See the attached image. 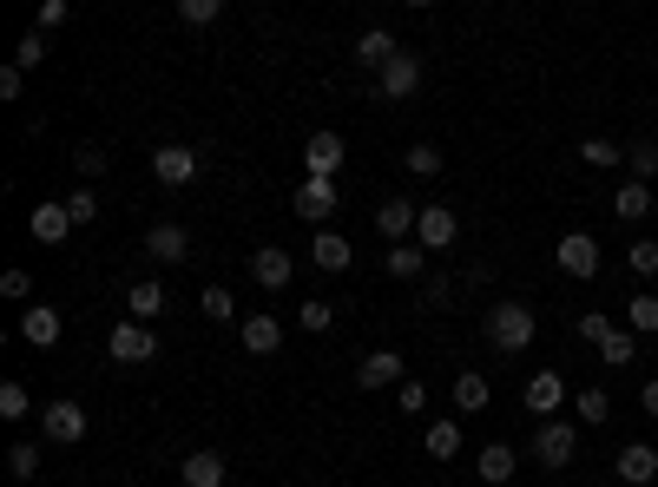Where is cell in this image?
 Returning <instances> with one entry per match:
<instances>
[{
    "mask_svg": "<svg viewBox=\"0 0 658 487\" xmlns=\"http://www.w3.org/2000/svg\"><path fill=\"white\" fill-rule=\"evenodd\" d=\"M481 330H488V343L501 349V355H520V349H527L533 337H540V316H533L527 303H494Z\"/></svg>",
    "mask_w": 658,
    "mask_h": 487,
    "instance_id": "obj_1",
    "label": "cell"
},
{
    "mask_svg": "<svg viewBox=\"0 0 658 487\" xmlns=\"http://www.w3.org/2000/svg\"><path fill=\"white\" fill-rule=\"evenodd\" d=\"M573 455H580V428L567 416H553V421H540L533 428V461L547 468V475H567L573 468Z\"/></svg>",
    "mask_w": 658,
    "mask_h": 487,
    "instance_id": "obj_2",
    "label": "cell"
},
{
    "mask_svg": "<svg viewBox=\"0 0 658 487\" xmlns=\"http://www.w3.org/2000/svg\"><path fill=\"white\" fill-rule=\"evenodd\" d=\"M106 355L112 362H126V369H139V362H151L158 355V337H151V323H112V337H106Z\"/></svg>",
    "mask_w": 658,
    "mask_h": 487,
    "instance_id": "obj_3",
    "label": "cell"
},
{
    "mask_svg": "<svg viewBox=\"0 0 658 487\" xmlns=\"http://www.w3.org/2000/svg\"><path fill=\"white\" fill-rule=\"evenodd\" d=\"M553 264L567 271V277H599V237L592 231H567L560 244H553Z\"/></svg>",
    "mask_w": 658,
    "mask_h": 487,
    "instance_id": "obj_4",
    "label": "cell"
},
{
    "mask_svg": "<svg viewBox=\"0 0 658 487\" xmlns=\"http://www.w3.org/2000/svg\"><path fill=\"white\" fill-rule=\"evenodd\" d=\"M198 172H205V158H198L191 145H158V152H151V178H158V185H191Z\"/></svg>",
    "mask_w": 658,
    "mask_h": 487,
    "instance_id": "obj_5",
    "label": "cell"
},
{
    "mask_svg": "<svg viewBox=\"0 0 658 487\" xmlns=\"http://www.w3.org/2000/svg\"><path fill=\"white\" fill-rule=\"evenodd\" d=\"M40 435H47V441H60V448L86 441V409L67 402V396H60V402H47V409H40Z\"/></svg>",
    "mask_w": 658,
    "mask_h": 487,
    "instance_id": "obj_6",
    "label": "cell"
},
{
    "mask_svg": "<svg viewBox=\"0 0 658 487\" xmlns=\"http://www.w3.org/2000/svg\"><path fill=\"white\" fill-rule=\"evenodd\" d=\"M343 158H350V145L336 139V133H310V145H303V178H336Z\"/></svg>",
    "mask_w": 658,
    "mask_h": 487,
    "instance_id": "obj_7",
    "label": "cell"
},
{
    "mask_svg": "<svg viewBox=\"0 0 658 487\" xmlns=\"http://www.w3.org/2000/svg\"><path fill=\"white\" fill-rule=\"evenodd\" d=\"M402 382H409V362L395 349H375L356 362V389H402Z\"/></svg>",
    "mask_w": 658,
    "mask_h": 487,
    "instance_id": "obj_8",
    "label": "cell"
},
{
    "mask_svg": "<svg viewBox=\"0 0 658 487\" xmlns=\"http://www.w3.org/2000/svg\"><path fill=\"white\" fill-rule=\"evenodd\" d=\"M454 237H461V211H454V205H422L415 244H422V251H448Z\"/></svg>",
    "mask_w": 658,
    "mask_h": 487,
    "instance_id": "obj_9",
    "label": "cell"
},
{
    "mask_svg": "<svg viewBox=\"0 0 658 487\" xmlns=\"http://www.w3.org/2000/svg\"><path fill=\"white\" fill-rule=\"evenodd\" d=\"M415 224H422V205H409V198H382L375 205V231L389 244H415Z\"/></svg>",
    "mask_w": 658,
    "mask_h": 487,
    "instance_id": "obj_10",
    "label": "cell"
},
{
    "mask_svg": "<svg viewBox=\"0 0 658 487\" xmlns=\"http://www.w3.org/2000/svg\"><path fill=\"white\" fill-rule=\"evenodd\" d=\"M527 416H540V421H553L560 416V402H567V382H560V369H540V376H527Z\"/></svg>",
    "mask_w": 658,
    "mask_h": 487,
    "instance_id": "obj_11",
    "label": "cell"
},
{
    "mask_svg": "<svg viewBox=\"0 0 658 487\" xmlns=\"http://www.w3.org/2000/svg\"><path fill=\"white\" fill-rule=\"evenodd\" d=\"M146 257H151V264H185V257H191V231H185V224H171V217H165V224H151V231H146Z\"/></svg>",
    "mask_w": 658,
    "mask_h": 487,
    "instance_id": "obj_12",
    "label": "cell"
},
{
    "mask_svg": "<svg viewBox=\"0 0 658 487\" xmlns=\"http://www.w3.org/2000/svg\"><path fill=\"white\" fill-rule=\"evenodd\" d=\"M415 86H422V60L415 53H395L389 67L375 72V99H409Z\"/></svg>",
    "mask_w": 658,
    "mask_h": 487,
    "instance_id": "obj_13",
    "label": "cell"
},
{
    "mask_svg": "<svg viewBox=\"0 0 658 487\" xmlns=\"http://www.w3.org/2000/svg\"><path fill=\"white\" fill-rule=\"evenodd\" d=\"M251 277L264 283V290H284L296 277V257L284 244H264V251H251Z\"/></svg>",
    "mask_w": 658,
    "mask_h": 487,
    "instance_id": "obj_14",
    "label": "cell"
},
{
    "mask_svg": "<svg viewBox=\"0 0 658 487\" xmlns=\"http://www.w3.org/2000/svg\"><path fill=\"white\" fill-rule=\"evenodd\" d=\"M60 310L53 303H27V316H20V343H33V349H53L60 343Z\"/></svg>",
    "mask_w": 658,
    "mask_h": 487,
    "instance_id": "obj_15",
    "label": "cell"
},
{
    "mask_svg": "<svg viewBox=\"0 0 658 487\" xmlns=\"http://www.w3.org/2000/svg\"><path fill=\"white\" fill-rule=\"evenodd\" d=\"M619 481H626V487H652L658 481V448H652V441L619 448Z\"/></svg>",
    "mask_w": 658,
    "mask_h": 487,
    "instance_id": "obj_16",
    "label": "cell"
},
{
    "mask_svg": "<svg viewBox=\"0 0 658 487\" xmlns=\"http://www.w3.org/2000/svg\"><path fill=\"white\" fill-rule=\"evenodd\" d=\"M296 211H303L310 224H323V217L336 211V178H303V185H296Z\"/></svg>",
    "mask_w": 658,
    "mask_h": 487,
    "instance_id": "obj_17",
    "label": "cell"
},
{
    "mask_svg": "<svg viewBox=\"0 0 658 487\" xmlns=\"http://www.w3.org/2000/svg\"><path fill=\"white\" fill-rule=\"evenodd\" d=\"M395 53H402V47H395V33H389V27H369V33H356V67L382 72Z\"/></svg>",
    "mask_w": 658,
    "mask_h": 487,
    "instance_id": "obj_18",
    "label": "cell"
},
{
    "mask_svg": "<svg viewBox=\"0 0 658 487\" xmlns=\"http://www.w3.org/2000/svg\"><path fill=\"white\" fill-rule=\"evenodd\" d=\"M27 231H33L40 244H67V231H73V211H67V198H60V205H40L33 217H27Z\"/></svg>",
    "mask_w": 658,
    "mask_h": 487,
    "instance_id": "obj_19",
    "label": "cell"
},
{
    "mask_svg": "<svg viewBox=\"0 0 658 487\" xmlns=\"http://www.w3.org/2000/svg\"><path fill=\"white\" fill-rule=\"evenodd\" d=\"M178 481H185V487H224V455H218V448H198V455H185Z\"/></svg>",
    "mask_w": 658,
    "mask_h": 487,
    "instance_id": "obj_20",
    "label": "cell"
},
{
    "mask_svg": "<svg viewBox=\"0 0 658 487\" xmlns=\"http://www.w3.org/2000/svg\"><path fill=\"white\" fill-rule=\"evenodd\" d=\"M488 402H494L488 376H481V369H461V376H454V409H461V416H481Z\"/></svg>",
    "mask_w": 658,
    "mask_h": 487,
    "instance_id": "obj_21",
    "label": "cell"
},
{
    "mask_svg": "<svg viewBox=\"0 0 658 487\" xmlns=\"http://www.w3.org/2000/svg\"><path fill=\"white\" fill-rule=\"evenodd\" d=\"M237 337H244L251 355H277V349H284V323H277V316H244Z\"/></svg>",
    "mask_w": 658,
    "mask_h": 487,
    "instance_id": "obj_22",
    "label": "cell"
},
{
    "mask_svg": "<svg viewBox=\"0 0 658 487\" xmlns=\"http://www.w3.org/2000/svg\"><path fill=\"white\" fill-rule=\"evenodd\" d=\"M310 264H316V271H350V237H343V231H316Z\"/></svg>",
    "mask_w": 658,
    "mask_h": 487,
    "instance_id": "obj_23",
    "label": "cell"
},
{
    "mask_svg": "<svg viewBox=\"0 0 658 487\" xmlns=\"http://www.w3.org/2000/svg\"><path fill=\"white\" fill-rule=\"evenodd\" d=\"M474 475H481L488 487H508L513 481V448H508V441H488V448H481V461H474Z\"/></svg>",
    "mask_w": 658,
    "mask_h": 487,
    "instance_id": "obj_24",
    "label": "cell"
},
{
    "mask_svg": "<svg viewBox=\"0 0 658 487\" xmlns=\"http://www.w3.org/2000/svg\"><path fill=\"white\" fill-rule=\"evenodd\" d=\"M612 211H619L626 224H639V217L652 211V185H639V178H619V192H612Z\"/></svg>",
    "mask_w": 658,
    "mask_h": 487,
    "instance_id": "obj_25",
    "label": "cell"
},
{
    "mask_svg": "<svg viewBox=\"0 0 658 487\" xmlns=\"http://www.w3.org/2000/svg\"><path fill=\"white\" fill-rule=\"evenodd\" d=\"M382 271H389V277H422V271H429V251H422V244H389V257H382Z\"/></svg>",
    "mask_w": 658,
    "mask_h": 487,
    "instance_id": "obj_26",
    "label": "cell"
},
{
    "mask_svg": "<svg viewBox=\"0 0 658 487\" xmlns=\"http://www.w3.org/2000/svg\"><path fill=\"white\" fill-rule=\"evenodd\" d=\"M422 448H429V461H454V455H461V416L454 421H429Z\"/></svg>",
    "mask_w": 658,
    "mask_h": 487,
    "instance_id": "obj_27",
    "label": "cell"
},
{
    "mask_svg": "<svg viewBox=\"0 0 658 487\" xmlns=\"http://www.w3.org/2000/svg\"><path fill=\"white\" fill-rule=\"evenodd\" d=\"M126 310H132V323L158 316V310H165V283H158V277H139L132 290H126Z\"/></svg>",
    "mask_w": 658,
    "mask_h": 487,
    "instance_id": "obj_28",
    "label": "cell"
},
{
    "mask_svg": "<svg viewBox=\"0 0 658 487\" xmlns=\"http://www.w3.org/2000/svg\"><path fill=\"white\" fill-rule=\"evenodd\" d=\"M599 362H606V369H632V362H639V337H632V330H612V337L599 343Z\"/></svg>",
    "mask_w": 658,
    "mask_h": 487,
    "instance_id": "obj_29",
    "label": "cell"
},
{
    "mask_svg": "<svg viewBox=\"0 0 658 487\" xmlns=\"http://www.w3.org/2000/svg\"><path fill=\"white\" fill-rule=\"evenodd\" d=\"M626 330H632V337H658V296L652 290H639V296L626 303Z\"/></svg>",
    "mask_w": 658,
    "mask_h": 487,
    "instance_id": "obj_30",
    "label": "cell"
},
{
    "mask_svg": "<svg viewBox=\"0 0 658 487\" xmlns=\"http://www.w3.org/2000/svg\"><path fill=\"white\" fill-rule=\"evenodd\" d=\"M580 165H592V172H619V165H626V152H619L612 139H586L580 145Z\"/></svg>",
    "mask_w": 658,
    "mask_h": 487,
    "instance_id": "obj_31",
    "label": "cell"
},
{
    "mask_svg": "<svg viewBox=\"0 0 658 487\" xmlns=\"http://www.w3.org/2000/svg\"><path fill=\"white\" fill-rule=\"evenodd\" d=\"M7 475H13V481H33V475H40V448H33V441H13V448H7Z\"/></svg>",
    "mask_w": 658,
    "mask_h": 487,
    "instance_id": "obj_32",
    "label": "cell"
},
{
    "mask_svg": "<svg viewBox=\"0 0 658 487\" xmlns=\"http://www.w3.org/2000/svg\"><path fill=\"white\" fill-rule=\"evenodd\" d=\"M198 310H205V323H230V316H237V296H230L224 283H212V290L198 296Z\"/></svg>",
    "mask_w": 658,
    "mask_h": 487,
    "instance_id": "obj_33",
    "label": "cell"
},
{
    "mask_svg": "<svg viewBox=\"0 0 658 487\" xmlns=\"http://www.w3.org/2000/svg\"><path fill=\"white\" fill-rule=\"evenodd\" d=\"M626 271H632L639 283H652V277H658V244H652V237H639V244L626 251Z\"/></svg>",
    "mask_w": 658,
    "mask_h": 487,
    "instance_id": "obj_34",
    "label": "cell"
},
{
    "mask_svg": "<svg viewBox=\"0 0 658 487\" xmlns=\"http://www.w3.org/2000/svg\"><path fill=\"white\" fill-rule=\"evenodd\" d=\"M40 60H47V33L33 27V33H20V47H13V67H20V72H40Z\"/></svg>",
    "mask_w": 658,
    "mask_h": 487,
    "instance_id": "obj_35",
    "label": "cell"
},
{
    "mask_svg": "<svg viewBox=\"0 0 658 487\" xmlns=\"http://www.w3.org/2000/svg\"><path fill=\"white\" fill-rule=\"evenodd\" d=\"M573 416L580 421H612V396H606V389H580V396H573Z\"/></svg>",
    "mask_w": 658,
    "mask_h": 487,
    "instance_id": "obj_36",
    "label": "cell"
},
{
    "mask_svg": "<svg viewBox=\"0 0 658 487\" xmlns=\"http://www.w3.org/2000/svg\"><path fill=\"white\" fill-rule=\"evenodd\" d=\"M626 165H632V178H639V185H652V178H658V145L639 139L632 152H626Z\"/></svg>",
    "mask_w": 658,
    "mask_h": 487,
    "instance_id": "obj_37",
    "label": "cell"
},
{
    "mask_svg": "<svg viewBox=\"0 0 658 487\" xmlns=\"http://www.w3.org/2000/svg\"><path fill=\"white\" fill-rule=\"evenodd\" d=\"M402 165H409L415 178H441V152H435L429 139H422V145H409V158H402Z\"/></svg>",
    "mask_w": 658,
    "mask_h": 487,
    "instance_id": "obj_38",
    "label": "cell"
},
{
    "mask_svg": "<svg viewBox=\"0 0 658 487\" xmlns=\"http://www.w3.org/2000/svg\"><path fill=\"white\" fill-rule=\"evenodd\" d=\"M573 330H580V343H592V349H599V343H606V337H612V330H619V323H612L606 310H586V316H580V323H573Z\"/></svg>",
    "mask_w": 658,
    "mask_h": 487,
    "instance_id": "obj_39",
    "label": "cell"
},
{
    "mask_svg": "<svg viewBox=\"0 0 658 487\" xmlns=\"http://www.w3.org/2000/svg\"><path fill=\"white\" fill-rule=\"evenodd\" d=\"M218 13H224V0H178V20L185 27H212Z\"/></svg>",
    "mask_w": 658,
    "mask_h": 487,
    "instance_id": "obj_40",
    "label": "cell"
},
{
    "mask_svg": "<svg viewBox=\"0 0 658 487\" xmlns=\"http://www.w3.org/2000/svg\"><path fill=\"white\" fill-rule=\"evenodd\" d=\"M27 409H33V396H27L20 382H0V416H7V421H27Z\"/></svg>",
    "mask_w": 658,
    "mask_h": 487,
    "instance_id": "obj_41",
    "label": "cell"
},
{
    "mask_svg": "<svg viewBox=\"0 0 658 487\" xmlns=\"http://www.w3.org/2000/svg\"><path fill=\"white\" fill-rule=\"evenodd\" d=\"M330 323H336V310H330L323 296H303V330H310V337H323Z\"/></svg>",
    "mask_w": 658,
    "mask_h": 487,
    "instance_id": "obj_42",
    "label": "cell"
},
{
    "mask_svg": "<svg viewBox=\"0 0 658 487\" xmlns=\"http://www.w3.org/2000/svg\"><path fill=\"white\" fill-rule=\"evenodd\" d=\"M395 409H402V416H422V409H429V382H415V376H409V382L395 389Z\"/></svg>",
    "mask_w": 658,
    "mask_h": 487,
    "instance_id": "obj_43",
    "label": "cell"
},
{
    "mask_svg": "<svg viewBox=\"0 0 658 487\" xmlns=\"http://www.w3.org/2000/svg\"><path fill=\"white\" fill-rule=\"evenodd\" d=\"M67 211H73V231H79V224H99V198H92V185H79L73 198H67Z\"/></svg>",
    "mask_w": 658,
    "mask_h": 487,
    "instance_id": "obj_44",
    "label": "cell"
},
{
    "mask_svg": "<svg viewBox=\"0 0 658 487\" xmlns=\"http://www.w3.org/2000/svg\"><path fill=\"white\" fill-rule=\"evenodd\" d=\"M73 172L86 178V185H92V178L106 172V152H99V145H79V152H73Z\"/></svg>",
    "mask_w": 658,
    "mask_h": 487,
    "instance_id": "obj_45",
    "label": "cell"
},
{
    "mask_svg": "<svg viewBox=\"0 0 658 487\" xmlns=\"http://www.w3.org/2000/svg\"><path fill=\"white\" fill-rule=\"evenodd\" d=\"M0 296H7V303H27V296H33V277H27V271H0Z\"/></svg>",
    "mask_w": 658,
    "mask_h": 487,
    "instance_id": "obj_46",
    "label": "cell"
},
{
    "mask_svg": "<svg viewBox=\"0 0 658 487\" xmlns=\"http://www.w3.org/2000/svg\"><path fill=\"white\" fill-rule=\"evenodd\" d=\"M20 92H27V72H20V67H0V99H7V106H13V99H20Z\"/></svg>",
    "mask_w": 658,
    "mask_h": 487,
    "instance_id": "obj_47",
    "label": "cell"
},
{
    "mask_svg": "<svg viewBox=\"0 0 658 487\" xmlns=\"http://www.w3.org/2000/svg\"><path fill=\"white\" fill-rule=\"evenodd\" d=\"M67 13H73L67 0H47V7H40V33H53V27H67Z\"/></svg>",
    "mask_w": 658,
    "mask_h": 487,
    "instance_id": "obj_48",
    "label": "cell"
},
{
    "mask_svg": "<svg viewBox=\"0 0 658 487\" xmlns=\"http://www.w3.org/2000/svg\"><path fill=\"white\" fill-rule=\"evenodd\" d=\"M639 409H646V416L658 421V376H652V382H646V389H639Z\"/></svg>",
    "mask_w": 658,
    "mask_h": 487,
    "instance_id": "obj_49",
    "label": "cell"
},
{
    "mask_svg": "<svg viewBox=\"0 0 658 487\" xmlns=\"http://www.w3.org/2000/svg\"><path fill=\"white\" fill-rule=\"evenodd\" d=\"M652 487H658V481H652Z\"/></svg>",
    "mask_w": 658,
    "mask_h": 487,
    "instance_id": "obj_50",
    "label": "cell"
}]
</instances>
